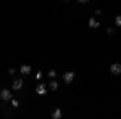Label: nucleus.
Returning <instances> with one entry per match:
<instances>
[{"mask_svg": "<svg viewBox=\"0 0 121 119\" xmlns=\"http://www.w3.org/2000/svg\"><path fill=\"white\" fill-rule=\"evenodd\" d=\"M11 97H13V93H11L10 89H2V90H0V100H2V101L11 100Z\"/></svg>", "mask_w": 121, "mask_h": 119, "instance_id": "1", "label": "nucleus"}, {"mask_svg": "<svg viewBox=\"0 0 121 119\" xmlns=\"http://www.w3.org/2000/svg\"><path fill=\"white\" fill-rule=\"evenodd\" d=\"M74 77H76L74 71H66V73H63V81H65V84H71L74 81Z\"/></svg>", "mask_w": 121, "mask_h": 119, "instance_id": "2", "label": "nucleus"}, {"mask_svg": "<svg viewBox=\"0 0 121 119\" xmlns=\"http://www.w3.org/2000/svg\"><path fill=\"white\" fill-rule=\"evenodd\" d=\"M110 73H112L113 76H118V74H121V64H120V63L110 64Z\"/></svg>", "mask_w": 121, "mask_h": 119, "instance_id": "3", "label": "nucleus"}, {"mask_svg": "<svg viewBox=\"0 0 121 119\" xmlns=\"http://www.w3.org/2000/svg\"><path fill=\"white\" fill-rule=\"evenodd\" d=\"M31 71H32V68L29 64H21L19 66V74L21 76H28V74H31Z\"/></svg>", "mask_w": 121, "mask_h": 119, "instance_id": "4", "label": "nucleus"}, {"mask_svg": "<svg viewBox=\"0 0 121 119\" xmlns=\"http://www.w3.org/2000/svg\"><path fill=\"white\" fill-rule=\"evenodd\" d=\"M36 93L40 95V97L47 95V85H45V84H39L37 87H36Z\"/></svg>", "mask_w": 121, "mask_h": 119, "instance_id": "5", "label": "nucleus"}, {"mask_svg": "<svg viewBox=\"0 0 121 119\" xmlns=\"http://www.w3.org/2000/svg\"><path fill=\"white\" fill-rule=\"evenodd\" d=\"M87 24H89V28H91V29H99V28H100V21H99L97 18H91Z\"/></svg>", "mask_w": 121, "mask_h": 119, "instance_id": "6", "label": "nucleus"}, {"mask_svg": "<svg viewBox=\"0 0 121 119\" xmlns=\"http://www.w3.org/2000/svg\"><path fill=\"white\" fill-rule=\"evenodd\" d=\"M52 119H61V116H63V111H61V108H55V110L52 111Z\"/></svg>", "mask_w": 121, "mask_h": 119, "instance_id": "7", "label": "nucleus"}, {"mask_svg": "<svg viewBox=\"0 0 121 119\" xmlns=\"http://www.w3.org/2000/svg\"><path fill=\"white\" fill-rule=\"evenodd\" d=\"M23 79H15V81H13V84H11V85H13V90H21V89H23Z\"/></svg>", "mask_w": 121, "mask_h": 119, "instance_id": "8", "label": "nucleus"}, {"mask_svg": "<svg viewBox=\"0 0 121 119\" xmlns=\"http://www.w3.org/2000/svg\"><path fill=\"white\" fill-rule=\"evenodd\" d=\"M48 89H50L52 92L58 90V82H56L55 79H50V82H48Z\"/></svg>", "mask_w": 121, "mask_h": 119, "instance_id": "9", "label": "nucleus"}, {"mask_svg": "<svg viewBox=\"0 0 121 119\" xmlns=\"http://www.w3.org/2000/svg\"><path fill=\"white\" fill-rule=\"evenodd\" d=\"M47 76H48L50 79H55V77H56V71H55V69H50V71L47 73Z\"/></svg>", "mask_w": 121, "mask_h": 119, "instance_id": "10", "label": "nucleus"}, {"mask_svg": "<svg viewBox=\"0 0 121 119\" xmlns=\"http://www.w3.org/2000/svg\"><path fill=\"white\" fill-rule=\"evenodd\" d=\"M115 24H116V28H121V15H116V18H115Z\"/></svg>", "mask_w": 121, "mask_h": 119, "instance_id": "11", "label": "nucleus"}, {"mask_svg": "<svg viewBox=\"0 0 121 119\" xmlns=\"http://www.w3.org/2000/svg\"><path fill=\"white\" fill-rule=\"evenodd\" d=\"M10 101H11V106H13V108H18V106H19V101L15 100L13 97H11V100H10Z\"/></svg>", "mask_w": 121, "mask_h": 119, "instance_id": "12", "label": "nucleus"}, {"mask_svg": "<svg viewBox=\"0 0 121 119\" xmlns=\"http://www.w3.org/2000/svg\"><path fill=\"white\" fill-rule=\"evenodd\" d=\"M16 73H18V69H16V68H10V69H8V74H10V76H15Z\"/></svg>", "mask_w": 121, "mask_h": 119, "instance_id": "13", "label": "nucleus"}, {"mask_svg": "<svg viewBox=\"0 0 121 119\" xmlns=\"http://www.w3.org/2000/svg\"><path fill=\"white\" fill-rule=\"evenodd\" d=\"M107 34H108V36H113V34H115V28H108L107 29Z\"/></svg>", "mask_w": 121, "mask_h": 119, "instance_id": "14", "label": "nucleus"}, {"mask_svg": "<svg viewBox=\"0 0 121 119\" xmlns=\"http://www.w3.org/2000/svg\"><path fill=\"white\" fill-rule=\"evenodd\" d=\"M42 76H44V74H42V71H37V73H36V79H37V81H40V79H42Z\"/></svg>", "mask_w": 121, "mask_h": 119, "instance_id": "15", "label": "nucleus"}, {"mask_svg": "<svg viewBox=\"0 0 121 119\" xmlns=\"http://www.w3.org/2000/svg\"><path fill=\"white\" fill-rule=\"evenodd\" d=\"M78 2H79V3H82V5H86V3H89L91 0H78Z\"/></svg>", "mask_w": 121, "mask_h": 119, "instance_id": "16", "label": "nucleus"}, {"mask_svg": "<svg viewBox=\"0 0 121 119\" xmlns=\"http://www.w3.org/2000/svg\"><path fill=\"white\" fill-rule=\"evenodd\" d=\"M63 2H69V0H63Z\"/></svg>", "mask_w": 121, "mask_h": 119, "instance_id": "17", "label": "nucleus"}]
</instances>
